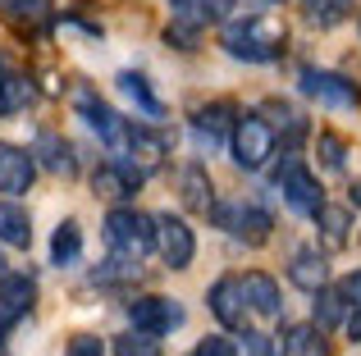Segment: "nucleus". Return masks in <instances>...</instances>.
I'll return each mask as SVG.
<instances>
[{"label": "nucleus", "mask_w": 361, "mask_h": 356, "mask_svg": "<svg viewBox=\"0 0 361 356\" xmlns=\"http://www.w3.org/2000/svg\"><path fill=\"white\" fill-rule=\"evenodd\" d=\"M220 46L243 64H274L283 51H288V23L270 9L247 18H229L220 32Z\"/></svg>", "instance_id": "1"}, {"label": "nucleus", "mask_w": 361, "mask_h": 356, "mask_svg": "<svg viewBox=\"0 0 361 356\" xmlns=\"http://www.w3.org/2000/svg\"><path fill=\"white\" fill-rule=\"evenodd\" d=\"M73 110H78V119L97 133V142L106 146L110 155H123V142H128V133H133V119H123L119 110H110L106 101H101L97 91H87V87L73 91Z\"/></svg>", "instance_id": "5"}, {"label": "nucleus", "mask_w": 361, "mask_h": 356, "mask_svg": "<svg viewBox=\"0 0 361 356\" xmlns=\"http://www.w3.org/2000/svg\"><path fill=\"white\" fill-rule=\"evenodd\" d=\"M115 87H119V96L128 101L133 110H137L142 119H165V101L151 91V82H147V73H133V69H123L119 78H115Z\"/></svg>", "instance_id": "18"}, {"label": "nucleus", "mask_w": 361, "mask_h": 356, "mask_svg": "<svg viewBox=\"0 0 361 356\" xmlns=\"http://www.w3.org/2000/svg\"><path fill=\"white\" fill-rule=\"evenodd\" d=\"M32 155H37V165H42L46 174H55V178H73L78 174V155H73V146L64 142L60 133H42L37 146H32Z\"/></svg>", "instance_id": "19"}, {"label": "nucleus", "mask_w": 361, "mask_h": 356, "mask_svg": "<svg viewBox=\"0 0 361 356\" xmlns=\"http://www.w3.org/2000/svg\"><path fill=\"white\" fill-rule=\"evenodd\" d=\"M0 18L18 27H37L51 18V0H0Z\"/></svg>", "instance_id": "29"}, {"label": "nucleus", "mask_w": 361, "mask_h": 356, "mask_svg": "<svg viewBox=\"0 0 361 356\" xmlns=\"http://www.w3.org/2000/svg\"><path fill=\"white\" fill-rule=\"evenodd\" d=\"M165 155H169V142L156 133V128H147V124H133L128 142H123V160H133L142 174H156L160 165H165Z\"/></svg>", "instance_id": "14"}, {"label": "nucleus", "mask_w": 361, "mask_h": 356, "mask_svg": "<svg viewBox=\"0 0 361 356\" xmlns=\"http://www.w3.org/2000/svg\"><path fill=\"white\" fill-rule=\"evenodd\" d=\"M353 205H361V178L353 183Z\"/></svg>", "instance_id": "37"}, {"label": "nucleus", "mask_w": 361, "mask_h": 356, "mask_svg": "<svg viewBox=\"0 0 361 356\" xmlns=\"http://www.w3.org/2000/svg\"><path fill=\"white\" fill-rule=\"evenodd\" d=\"M243 293H247V311H252V315H261V320H279L283 297H279V284H274L270 274H261V269L243 274Z\"/></svg>", "instance_id": "17"}, {"label": "nucleus", "mask_w": 361, "mask_h": 356, "mask_svg": "<svg viewBox=\"0 0 361 356\" xmlns=\"http://www.w3.org/2000/svg\"><path fill=\"white\" fill-rule=\"evenodd\" d=\"M348 338L361 343V306H348Z\"/></svg>", "instance_id": "36"}, {"label": "nucleus", "mask_w": 361, "mask_h": 356, "mask_svg": "<svg viewBox=\"0 0 361 356\" xmlns=\"http://www.w3.org/2000/svg\"><path fill=\"white\" fill-rule=\"evenodd\" d=\"M261 115H270V119H274L270 128L283 137V146H288V151H298V142L307 137V119H302L293 106H283V101H265V106H261Z\"/></svg>", "instance_id": "24"}, {"label": "nucleus", "mask_w": 361, "mask_h": 356, "mask_svg": "<svg viewBox=\"0 0 361 356\" xmlns=\"http://www.w3.org/2000/svg\"><path fill=\"white\" fill-rule=\"evenodd\" d=\"M5 73H9V69H5V60H0V82H5Z\"/></svg>", "instance_id": "39"}, {"label": "nucleus", "mask_w": 361, "mask_h": 356, "mask_svg": "<svg viewBox=\"0 0 361 356\" xmlns=\"http://www.w3.org/2000/svg\"><path fill=\"white\" fill-rule=\"evenodd\" d=\"M206 306H211V315L224 324L229 333H243L247 329V293H243V279L238 274H224L215 279L211 288H206Z\"/></svg>", "instance_id": "9"}, {"label": "nucleus", "mask_w": 361, "mask_h": 356, "mask_svg": "<svg viewBox=\"0 0 361 356\" xmlns=\"http://www.w3.org/2000/svg\"><path fill=\"white\" fill-rule=\"evenodd\" d=\"M82 256V224L78 220H60V229H55L51 238V265H78Z\"/></svg>", "instance_id": "27"}, {"label": "nucleus", "mask_w": 361, "mask_h": 356, "mask_svg": "<svg viewBox=\"0 0 361 356\" xmlns=\"http://www.w3.org/2000/svg\"><path fill=\"white\" fill-rule=\"evenodd\" d=\"M288 279H293V288H302V293H320V288L329 284L325 251L320 247H298L293 260H288Z\"/></svg>", "instance_id": "15"}, {"label": "nucleus", "mask_w": 361, "mask_h": 356, "mask_svg": "<svg viewBox=\"0 0 361 356\" xmlns=\"http://www.w3.org/2000/svg\"><path fill=\"white\" fill-rule=\"evenodd\" d=\"M206 215H211L215 229H224L233 242H243V247H265L270 233H274V220L256 201H215Z\"/></svg>", "instance_id": "4"}, {"label": "nucleus", "mask_w": 361, "mask_h": 356, "mask_svg": "<svg viewBox=\"0 0 361 356\" xmlns=\"http://www.w3.org/2000/svg\"><path fill=\"white\" fill-rule=\"evenodd\" d=\"M37 178V155L14 142H0V196H23Z\"/></svg>", "instance_id": "13"}, {"label": "nucleus", "mask_w": 361, "mask_h": 356, "mask_svg": "<svg viewBox=\"0 0 361 356\" xmlns=\"http://www.w3.org/2000/svg\"><path fill=\"white\" fill-rule=\"evenodd\" d=\"M0 242L5 247H32V215L14 201V196H0Z\"/></svg>", "instance_id": "20"}, {"label": "nucleus", "mask_w": 361, "mask_h": 356, "mask_svg": "<svg viewBox=\"0 0 361 356\" xmlns=\"http://www.w3.org/2000/svg\"><path fill=\"white\" fill-rule=\"evenodd\" d=\"M0 274H5V260H0Z\"/></svg>", "instance_id": "40"}, {"label": "nucleus", "mask_w": 361, "mask_h": 356, "mask_svg": "<svg viewBox=\"0 0 361 356\" xmlns=\"http://www.w3.org/2000/svg\"><path fill=\"white\" fill-rule=\"evenodd\" d=\"M37 101V87L27 73H5L0 82V119H14V115H27V106Z\"/></svg>", "instance_id": "23"}, {"label": "nucleus", "mask_w": 361, "mask_h": 356, "mask_svg": "<svg viewBox=\"0 0 361 356\" xmlns=\"http://www.w3.org/2000/svg\"><path fill=\"white\" fill-rule=\"evenodd\" d=\"M169 9L188 27H211V23H229L238 0H169Z\"/></svg>", "instance_id": "16"}, {"label": "nucleus", "mask_w": 361, "mask_h": 356, "mask_svg": "<svg viewBox=\"0 0 361 356\" xmlns=\"http://www.w3.org/2000/svg\"><path fill=\"white\" fill-rule=\"evenodd\" d=\"M311 220H316L325 247H348V238H353V215H348L343 205H320Z\"/></svg>", "instance_id": "25"}, {"label": "nucleus", "mask_w": 361, "mask_h": 356, "mask_svg": "<svg viewBox=\"0 0 361 356\" xmlns=\"http://www.w3.org/2000/svg\"><path fill=\"white\" fill-rule=\"evenodd\" d=\"M274 187H279V196L293 205L298 215H316L320 205H325V192H320V178L302 165V155H283V165L274 170Z\"/></svg>", "instance_id": "6"}, {"label": "nucleus", "mask_w": 361, "mask_h": 356, "mask_svg": "<svg viewBox=\"0 0 361 356\" xmlns=\"http://www.w3.org/2000/svg\"><path fill=\"white\" fill-rule=\"evenodd\" d=\"M142 178H147V174H142L133 160L115 155V160H106L97 174H92V192L106 196V201H115V205H123V201H133V196H137Z\"/></svg>", "instance_id": "11"}, {"label": "nucleus", "mask_w": 361, "mask_h": 356, "mask_svg": "<svg viewBox=\"0 0 361 356\" xmlns=\"http://www.w3.org/2000/svg\"><path fill=\"white\" fill-rule=\"evenodd\" d=\"M298 87H302V96L320 101V106H329V110L357 106V87L353 82L338 78V73H329V69H316V64H302L298 69Z\"/></svg>", "instance_id": "10"}, {"label": "nucleus", "mask_w": 361, "mask_h": 356, "mask_svg": "<svg viewBox=\"0 0 361 356\" xmlns=\"http://www.w3.org/2000/svg\"><path fill=\"white\" fill-rule=\"evenodd\" d=\"M178 196H183L188 210L206 215V210L215 205V183H211V174H206L202 165H188V170H178Z\"/></svg>", "instance_id": "21"}, {"label": "nucleus", "mask_w": 361, "mask_h": 356, "mask_svg": "<svg viewBox=\"0 0 361 356\" xmlns=\"http://www.w3.org/2000/svg\"><path fill=\"white\" fill-rule=\"evenodd\" d=\"M156 251H160V260H165L169 269H188L192 265L197 238H192V229H188V220H178L174 210L156 215Z\"/></svg>", "instance_id": "8"}, {"label": "nucleus", "mask_w": 361, "mask_h": 356, "mask_svg": "<svg viewBox=\"0 0 361 356\" xmlns=\"http://www.w3.org/2000/svg\"><path fill=\"white\" fill-rule=\"evenodd\" d=\"M311 297H316V306H311V315H316V324H320V329H338V324H343L348 320V302H343V293H338V288H320V293H311Z\"/></svg>", "instance_id": "28"}, {"label": "nucleus", "mask_w": 361, "mask_h": 356, "mask_svg": "<svg viewBox=\"0 0 361 356\" xmlns=\"http://www.w3.org/2000/svg\"><path fill=\"white\" fill-rule=\"evenodd\" d=\"M192 356H238V338H224V333L202 338V343L192 348Z\"/></svg>", "instance_id": "33"}, {"label": "nucleus", "mask_w": 361, "mask_h": 356, "mask_svg": "<svg viewBox=\"0 0 361 356\" xmlns=\"http://www.w3.org/2000/svg\"><path fill=\"white\" fill-rule=\"evenodd\" d=\"M274 348H279V356H325V329H320L316 320L311 324H288Z\"/></svg>", "instance_id": "22"}, {"label": "nucleus", "mask_w": 361, "mask_h": 356, "mask_svg": "<svg viewBox=\"0 0 361 356\" xmlns=\"http://www.w3.org/2000/svg\"><path fill=\"white\" fill-rule=\"evenodd\" d=\"M64 356H106V348H101V338H92V333H78V338L64 348Z\"/></svg>", "instance_id": "34"}, {"label": "nucleus", "mask_w": 361, "mask_h": 356, "mask_svg": "<svg viewBox=\"0 0 361 356\" xmlns=\"http://www.w3.org/2000/svg\"><path fill=\"white\" fill-rule=\"evenodd\" d=\"M115 356H165V352H160V343L151 333L133 329V333H119L115 338Z\"/></svg>", "instance_id": "31"}, {"label": "nucleus", "mask_w": 361, "mask_h": 356, "mask_svg": "<svg viewBox=\"0 0 361 356\" xmlns=\"http://www.w3.org/2000/svg\"><path fill=\"white\" fill-rule=\"evenodd\" d=\"M256 5H283V0H256Z\"/></svg>", "instance_id": "38"}, {"label": "nucleus", "mask_w": 361, "mask_h": 356, "mask_svg": "<svg viewBox=\"0 0 361 356\" xmlns=\"http://www.w3.org/2000/svg\"><path fill=\"white\" fill-rule=\"evenodd\" d=\"M302 14H307L311 27H338L357 14V0H302Z\"/></svg>", "instance_id": "26"}, {"label": "nucleus", "mask_w": 361, "mask_h": 356, "mask_svg": "<svg viewBox=\"0 0 361 356\" xmlns=\"http://www.w3.org/2000/svg\"><path fill=\"white\" fill-rule=\"evenodd\" d=\"M233 119H238V110H233L229 101L197 106L192 110V137H197V146H202V151H220V146H229Z\"/></svg>", "instance_id": "12"}, {"label": "nucleus", "mask_w": 361, "mask_h": 356, "mask_svg": "<svg viewBox=\"0 0 361 356\" xmlns=\"http://www.w3.org/2000/svg\"><path fill=\"white\" fill-rule=\"evenodd\" d=\"M338 293H343V302H348V306H361V269H353V274H343Z\"/></svg>", "instance_id": "35"}, {"label": "nucleus", "mask_w": 361, "mask_h": 356, "mask_svg": "<svg viewBox=\"0 0 361 356\" xmlns=\"http://www.w3.org/2000/svg\"><path fill=\"white\" fill-rule=\"evenodd\" d=\"M316 151H320V165H325V170H334V174L348 170V142H343V137L320 133L316 137Z\"/></svg>", "instance_id": "30"}, {"label": "nucleus", "mask_w": 361, "mask_h": 356, "mask_svg": "<svg viewBox=\"0 0 361 356\" xmlns=\"http://www.w3.org/2000/svg\"><path fill=\"white\" fill-rule=\"evenodd\" d=\"M128 320H133V329L151 333V338H165V333H174L183 324V306L174 297L147 293V297H133L128 302Z\"/></svg>", "instance_id": "7"}, {"label": "nucleus", "mask_w": 361, "mask_h": 356, "mask_svg": "<svg viewBox=\"0 0 361 356\" xmlns=\"http://www.w3.org/2000/svg\"><path fill=\"white\" fill-rule=\"evenodd\" d=\"M238 356H279V348H274L265 333H238Z\"/></svg>", "instance_id": "32"}, {"label": "nucleus", "mask_w": 361, "mask_h": 356, "mask_svg": "<svg viewBox=\"0 0 361 356\" xmlns=\"http://www.w3.org/2000/svg\"><path fill=\"white\" fill-rule=\"evenodd\" d=\"M274 146H279V133L270 128V119H265V115H238V119H233L229 155H233V165H238V170L261 174L265 165H270Z\"/></svg>", "instance_id": "3"}, {"label": "nucleus", "mask_w": 361, "mask_h": 356, "mask_svg": "<svg viewBox=\"0 0 361 356\" xmlns=\"http://www.w3.org/2000/svg\"><path fill=\"white\" fill-rule=\"evenodd\" d=\"M106 242L115 256L142 265L156 251V215H142L137 205H115L106 215Z\"/></svg>", "instance_id": "2"}]
</instances>
